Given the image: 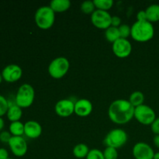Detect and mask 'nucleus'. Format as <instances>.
<instances>
[{
    "instance_id": "nucleus-1",
    "label": "nucleus",
    "mask_w": 159,
    "mask_h": 159,
    "mask_svg": "<svg viewBox=\"0 0 159 159\" xmlns=\"http://www.w3.org/2000/svg\"><path fill=\"white\" fill-rule=\"evenodd\" d=\"M135 108L127 99H116L110 105L108 116L110 120L114 124H127L134 117Z\"/></svg>"
},
{
    "instance_id": "nucleus-2",
    "label": "nucleus",
    "mask_w": 159,
    "mask_h": 159,
    "mask_svg": "<svg viewBox=\"0 0 159 159\" xmlns=\"http://www.w3.org/2000/svg\"><path fill=\"white\" fill-rule=\"evenodd\" d=\"M155 28L148 21H136L131 26L130 37L138 42H147L153 38Z\"/></svg>"
},
{
    "instance_id": "nucleus-3",
    "label": "nucleus",
    "mask_w": 159,
    "mask_h": 159,
    "mask_svg": "<svg viewBox=\"0 0 159 159\" xmlns=\"http://www.w3.org/2000/svg\"><path fill=\"white\" fill-rule=\"evenodd\" d=\"M34 20L36 25L40 29L48 30L54 25L55 21V12L49 6H41L36 11Z\"/></svg>"
},
{
    "instance_id": "nucleus-4",
    "label": "nucleus",
    "mask_w": 159,
    "mask_h": 159,
    "mask_svg": "<svg viewBox=\"0 0 159 159\" xmlns=\"http://www.w3.org/2000/svg\"><path fill=\"white\" fill-rule=\"evenodd\" d=\"M35 98V91L34 87L27 83L20 86L15 96V102L22 109L28 108L32 106Z\"/></svg>"
},
{
    "instance_id": "nucleus-5",
    "label": "nucleus",
    "mask_w": 159,
    "mask_h": 159,
    "mask_svg": "<svg viewBox=\"0 0 159 159\" xmlns=\"http://www.w3.org/2000/svg\"><path fill=\"white\" fill-rule=\"evenodd\" d=\"M128 136L125 130L120 128H115L110 130L105 137L103 144L107 147H111L113 148H120L125 145Z\"/></svg>"
},
{
    "instance_id": "nucleus-6",
    "label": "nucleus",
    "mask_w": 159,
    "mask_h": 159,
    "mask_svg": "<svg viewBox=\"0 0 159 159\" xmlns=\"http://www.w3.org/2000/svg\"><path fill=\"white\" fill-rule=\"evenodd\" d=\"M70 68L69 61L65 57H57L51 61L48 66V73L55 79L63 78Z\"/></svg>"
},
{
    "instance_id": "nucleus-7",
    "label": "nucleus",
    "mask_w": 159,
    "mask_h": 159,
    "mask_svg": "<svg viewBox=\"0 0 159 159\" xmlns=\"http://www.w3.org/2000/svg\"><path fill=\"white\" fill-rule=\"evenodd\" d=\"M134 118L143 125H152V123L156 119V114L152 107L143 104L135 108Z\"/></svg>"
},
{
    "instance_id": "nucleus-8",
    "label": "nucleus",
    "mask_w": 159,
    "mask_h": 159,
    "mask_svg": "<svg viewBox=\"0 0 159 159\" xmlns=\"http://www.w3.org/2000/svg\"><path fill=\"white\" fill-rule=\"evenodd\" d=\"M112 16L107 11L96 9L91 15V22L96 28L107 30L111 26Z\"/></svg>"
},
{
    "instance_id": "nucleus-9",
    "label": "nucleus",
    "mask_w": 159,
    "mask_h": 159,
    "mask_svg": "<svg viewBox=\"0 0 159 159\" xmlns=\"http://www.w3.org/2000/svg\"><path fill=\"white\" fill-rule=\"evenodd\" d=\"M113 52L119 58H126L131 54L132 45L127 39L120 38L113 43Z\"/></svg>"
},
{
    "instance_id": "nucleus-10",
    "label": "nucleus",
    "mask_w": 159,
    "mask_h": 159,
    "mask_svg": "<svg viewBox=\"0 0 159 159\" xmlns=\"http://www.w3.org/2000/svg\"><path fill=\"white\" fill-rule=\"evenodd\" d=\"M1 73L3 80L9 83H13L21 79L23 75V70L19 65L11 64L5 67Z\"/></svg>"
},
{
    "instance_id": "nucleus-11",
    "label": "nucleus",
    "mask_w": 159,
    "mask_h": 159,
    "mask_svg": "<svg viewBox=\"0 0 159 159\" xmlns=\"http://www.w3.org/2000/svg\"><path fill=\"white\" fill-rule=\"evenodd\" d=\"M8 144L12 153L16 157H23L27 152V143L23 137L12 136Z\"/></svg>"
},
{
    "instance_id": "nucleus-12",
    "label": "nucleus",
    "mask_w": 159,
    "mask_h": 159,
    "mask_svg": "<svg viewBox=\"0 0 159 159\" xmlns=\"http://www.w3.org/2000/svg\"><path fill=\"white\" fill-rule=\"evenodd\" d=\"M132 153L135 159H153L155 155L153 148L145 142H138L134 144Z\"/></svg>"
},
{
    "instance_id": "nucleus-13",
    "label": "nucleus",
    "mask_w": 159,
    "mask_h": 159,
    "mask_svg": "<svg viewBox=\"0 0 159 159\" xmlns=\"http://www.w3.org/2000/svg\"><path fill=\"white\" fill-rule=\"evenodd\" d=\"M54 110L57 116L68 117L75 113V102L71 99H61L56 103Z\"/></svg>"
},
{
    "instance_id": "nucleus-14",
    "label": "nucleus",
    "mask_w": 159,
    "mask_h": 159,
    "mask_svg": "<svg viewBox=\"0 0 159 159\" xmlns=\"http://www.w3.org/2000/svg\"><path fill=\"white\" fill-rule=\"evenodd\" d=\"M93 110V103L87 99H80L75 102V113L80 117L88 116Z\"/></svg>"
},
{
    "instance_id": "nucleus-15",
    "label": "nucleus",
    "mask_w": 159,
    "mask_h": 159,
    "mask_svg": "<svg viewBox=\"0 0 159 159\" xmlns=\"http://www.w3.org/2000/svg\"><path fill=\"white\" fill-rule=\"evenodd\" d=\"M41 125L35 120H29L24 124V135L30 139H37L41 135Z\"/></svg>"
},
{
    "instance_id": "nucleus-16",
    "label": "nucleus",
    "mask_w": 159,
    "mask_h": 159,
    "mask_svg": "<svg viewBox=\"0 0 159 159\" xmlns=\"http://www.w3.org/2000/svg\"><path fill=\"white\" fill-rule=\"evenodd\" d=\"M8 120L12 122H16V121H20L22 116H23V110L16 104H10L9 103V110H8L7 113H6Z\"/></svg>"
},
{
    "instance_id": "nucleus-17",
    "label": "nucleus",
    "mask_w": 159,
    "mask_h": 159,
    "mask_svg": "<svg viewBox=\"0 0 159 159\" xmlns=\"http://www.w3.org/2000/svg\"><path fill=\"white\" fill-rule=\"evenodd\" d=\"M69 0H52L50 2V7L54 12H64L71 7Z\"/></svg>"
},
{
    "instance_id": "nucleus-18",
    "label": "nucleus",
    "mask_w": 159,
    "mask_h": 159,
    "mask_svg": "<svg viewBox=\"0 0 159 159\" xmlns=\"http://www.w3.org/2000/svg\"><path fill=\"white\" fill-rule=\"evenodd\" d=\"M147 15V20L150 23H155L159 21V5L152 4L149 6L145 10Z\"/></svg>"
},
{
    "instance_id": "nucleus-19",
    "label": "nucleus",
    "mask_w": 159,
    "mask_h": 159,
    "mask_svg": "<svg viewBox=\"0 0 159 159\" xmlns=\"http://www.w3.org/2000/svg\"><path fill=\"white\" fill-rule=\"evenodd\" d=\"M9 131L10 132L12 136L23 137L24 134V124H23L21 121L12 122L9 124Z\"/></svg>"
},
{
    "instance_id": "nucleus-20",
    "label": "nucleus",
    "mask_w": 159,
    "mask_h": 159,
    "mask_svg": "<svg viewBox=\"0 0 159 159\" xmlns=\"http://www.w3.org/2000/svg\"><path fill=\"white\" fill-rule=\"evenodd\" d=\"M89 148L84 143L76 144L73 148V155L77 158H85L89 152Z\"/></svg>"
},
{
    "instance_id": "nucleus-21",
    "label": "nucleus",
    "mask_w": 159,
    "mask_h": 159,
    "mask_svg": "<svg viewBox=\"0 0 159 159\" xmlns=\"http://www.w3.org/2000/svg\"><path fill=\"white\" fill-rule=\"evenodd\" d=\"M128 101L134 108H136V107L144 104V96L142 92L135 91L130 94Z\"/></svg>"
},
{
    "instance_id": "nucleus-22",
    "label": "nucleus",
    "mask_w": 159,
    "mask_h": 159,
    "mask_svg": "<svg viewBox=\"0 0 159 159\" xmlns=\"http://www.w3.org/2000/svg\"><path fill=\"white\" fill-rule=\"evenodd\" d=\"M105 37L109 42L113 43L120 38L119 29L114 26H110L107 30H105Z\"/></svg>"
},
{
    "instance_id": "nucleus-23",
    "label": "nucleus",
    "mask_w": 159,
    "mask_h": 159,
    "mask_svg": "<svg viewBox=\"0 0 159 159\" xmlns=\"http://www.w3.org/2000/svg\"><path fill=\"white\" fill-rule=\"evenodd\" d=\"M95 6L96 9L102 11H107L111 9L113 6L114 2L113 0H94Z\"/></svg>"
},
{
    "instance_id": "nucleus-24",
    "label": "nucleus",
    "mask_w": 159,
    "mask_h": 159,
    "mask_svg": "<svg viewBox=\"0 0 159 159\" xmlns=\"http://www.w3.org/2000/svg\"><path fill=\"white\" fill-rule=\"evenodd\" d=\"M81 11L83 12L84 14H87V15H92L93 12L96 10V6H95L93 1H90V0H87V1L83 2L81 4L80 6Z\"/></svg>"
},
{
    "instance_id": "nucleus-25",
    "label": "nucleus",
    "mask_w": 159,
    "mask_h": 159,
    "mask_svg": "<svg viewBox=\"0 0 159 159\" xmlns=\"http://www.w3.org/2000/svg\"><path fill=\"white\" fill-rule=\"evenodd\" d=\"M9 107V102L5 96L0 95V117L6 115Z\"/></svg>"
},
{
    "instance_id": "nucleus-26",
    "label": "nucleus",
    "mask_w": 159,
    "mask_h": 159,
    "mask_svg": "<svg viewBox=\"0 0 159 159\" xmlns=\"http://www.w3.org/2000/svg\"><path fill=\"white\" fill-rule=\"evenodd\" d=\"M105 159H117L118 152L117 149L111 147H107L102 152Z\"/></svg>"
},
{
    "instance_id": "nucleus-27",
    "label": "nucleus",
    "mask_w": 159,
    "mask_h": 159,
    "mask_svg": "<svg viewBox=\"0 0 159 159\" xmlns=\"http://www.w3.org/2000/svg\"><path fill=\"white\" fill-rule=\"evenodd\" d=\"M118 29H119L120 38L127 39L131 34V26H128L127 24H121Z\"/></svg>"
},
{
    "instance_id": "nucleus-28",
    "label": "nucleus",
    "mask_w": 159,
    "mask_h": 159,
    "mask_svg": "<svg viewBox=\"0 0 159 159\" xmlns=\"http://www.w3.org/2000/svg\"><path fill=\"white\" fill-rule=\"evenodd\" d=\"M86 159H105L103 156V153L100 150L96 148H93L89 151L88 155L85 158Z\"/></svg>"
},
{
    "instance_id": "nucleus-29",
    "label": "nucleus",
    "mask_w": 159,
    "mask_h": 159,
    "mask_svg": "<svg viewBox=\"0 0 159 159\" xmlns=\"http://www.w3.org/2000/svg\"><path fill=\"white\" fill-rule=\"evenodd\" d=\"M12 134L9 131H6V130H2L0 132V141L4 144H9V141L12 138Z\"/></svg>"
},
{
    "instance_id": "nucleus-30",
    "label": "nucleus",
    "mask_w": 159,
    "mask_h": 159,
    "mask_svg": "<svg viewBox=\"0 0 159 159\" xmlns=\"http://www.w3.org/2000/svg\"><path fill=\"white\" fill-rule=\"evenodd\" d=\"M151 129L155 135H159V117L155 120L151 125Z\"/></svg>"
},
{
    "instance_id": "nucleus-31",
    "label": "nucleus",
    "mask_w": 159,
    "mask_h": 159,
    "mask_svg": "<svg viewBox=\"0 0 159 159\" xmlns=\"http://www.w3.org/2000/svg\"><path fill=\"white\" fill-rule=\"evenodd\" d=\"M121 25V19L117 16H112L111 20V26L114 27H119Z\"/></svg>"
},
{
    "instance_id": "nucleus-32",
    "label": "nucleus",
    "mask_w": 159,
    "mask_h": 159,
    "mask_svg": "<svg viewBox=\"0 0 159 159\" xmlns=\"http://www.w3.org/2000/svg\"><path fill=\"white\" fill-rule=\"evenodd\" d=\"M137 21H148L147 15H146L145 10H141L137 14Z\"/></svg>"
},
{
    "instance_id": "nucleus-33",
    "label": "nucleus",
    "mask_w": 159,
    "mask_h": 159,
    "mask_svg": "<svg viewBox=\"0 0 159 159\" xmlns=\"http://www.w3.org/2000/svg\"><path fill=\"white\" fill-rule=\"evenodd\" d=\"M9 152L4 148H0V159L9 158Z\"/></svg>"
},
{
    "instance_id": "nucleus-34",
    "label": "nucleus",
    "mask_w": 159,
    "mask_h": 159,
    "mask_svg": "<svg viewBox=\"0 0 159 159\" xmlns=\"http://www.w3.org/2000/svg\"><path fill=\"white\" fill-rule=\"evenodd\" d=\"M153 142L155 147L159 149V135H155L153 138Z\"/></svg>"
},
{
    "instance_id": "nucleus-35",
    "label": "nucleus",
    "mask_w": 159,
    "mask_h": 159,
    "mask_svg": "<svg viewBox=\"0 0 159 159\" xmlns=\"http://www.w3.org/2000/svg\"><path fill=\"white\" fill-rule=\"evenodd\" d=\"M5 127V121L2 119V117H0V132L2 131L3 128Z\"/></svg>"
},
{
    "instance_id": "nucleus-36",
    "label": "nucleus",
    "mask_w": 159,
    "mask_h": 159,
    "mask_svg": "<svg viewBox=\"0 0 159 159\" xmlns=\"http://www.w3.org/2000/svg\"><path fill=\"white\" fill-rule=\"evenodd\" d=\"M153 159H159V152L155 153V155H154Z\"/></svg>"
},
{
    "instance_id": "nucleus-37",
    "label": "nucleus",
    "mask_w": 159,
    "mask_h": 159,
    "mask_svg": "<svg viewBox=\"0 0 159 159\" xmlns=\"http://www.w3.org/2000/svg\"><path fill=\"white\" fill-rule=\"evenodd\" d=\"M3 79H2V73H0V84L2 83V82Z\"/></svg>"
},
{
    "instance_id": "nucleus-38",
    "label": "nucleus",
    "mask_w": 159,
    "mask_h": 159,
    "mask_svg": "<svg viewBox=\"0 0 159 159\" xmlns=\"http://www.w3.org/2000/svg\"><path fill=\"white\" fill-rule=\"evenodd\" d=\"M8 159H13V158H9Z\"/></svg>"
}]
</instances>
